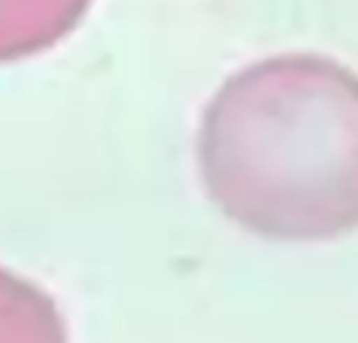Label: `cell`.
<instances>
[{"label": "cell", "instance_id": "1", "mask_svg": "<svg viewBox=\"0 0 358 343\" xmlns=\"http://www.w3.org/2000/svg\"><path fill=\"white\" fill-rule=\"evenodd\" d=\"M198 174L233 224L273 243H327L358 227V73L277 54L204 104Z\"/></svg>", "mask_w": 358, "mask_h": 343}, {"label": "cell", "instance_id": "2", "mask_svg": "<svg viewBox=\"0 0 358 343\" xmlns=\"http://www.w3.org/2000/svg\"><path fill=\"white\" fill-rule=\"evenodd\" d=\"M92 0H0V63L54 48L76 31Z\"/></svg>", "mask_w": 358, "mask_h": 343}, {"label": "cell", "instance_id": "3", "mask_svg": "<svg viewBox=\"0 0 358 343\" xmlns=\"http://www.w3.org/2000/svg\"><path fill=\"white\" fill-rule=\"evenodd\" d=\"M0 343H69L54 296L6 268H0Z\"/></svg>", "mask_w": 358, "mask_h": 343}]
</instances>
